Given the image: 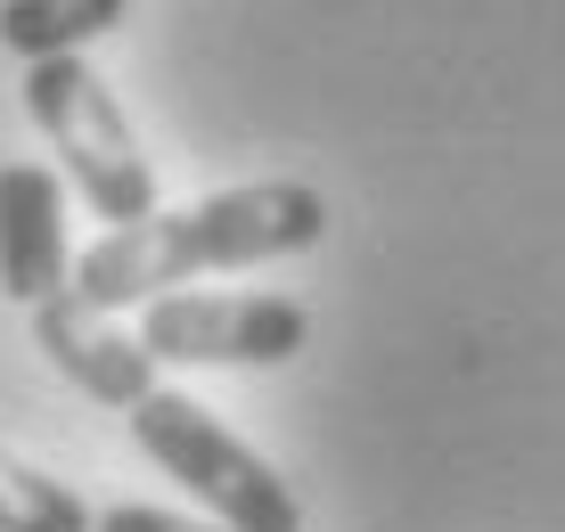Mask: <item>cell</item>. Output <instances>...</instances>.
Returning a JSON list of instances; mask_svg holds the SVG:
<instances>
[{"label":"cell","mask_w":565,"mask_h":532,"mask_svg":"<svg viewBox=\"0 0 565 532\" xmlns=\"http://www.w3.org/2000/svg\"><path fill=\"white\" fill-rule=\"evenodd\" d=\"M124 418H131V443H140L181 491H198L213 508V532H303V500L287 491V476L270 459H255L205 402L156 385V393H140V402L124 409Z\"/></svg>","instance_id":"obj_3"},{"label":"cell","mask_w":565,"mask_h":532,"mask_svg":"<svg viewBox=\"0 0 565 532\" xmlns=\"http://www.w3.org/2000/svg\"><path fill=\"white\" fill-rule=\"evenodd\" d=\"M25 320H33V344L50 352V369H57L66 385H83L90 402L131 409L140 393H156V361L107 320V311H83L74 295H50V304L25 311Z\"/></svg>","instance_id":"obj_6"},{"label":"cell","mask_w":565,"mask_h":532,"mask_svg":"<svg viewBox=\"0 0 565 532\" xmlns=\"http://www.w3.org/2000/svg\"><path fill=\"white\" fill-rule=\"evenodd\" d=\"M90 517H99V508L74 483H57L50 467L0 450V532H90Z\"/></svg>","instance_id":"obj_8"},{"label":"cell","mask_w":565,"mask_h":532,"mask_svg":"<svg viewBox=\"0 0 565 532\" xmlns=\"http://www.w3.org/2000/svg\"><path fill=\"white\" fill-rule=\"evenodd\" d=\"M131 0H0V50L42 66V57H83L99 33L124 25Z\"/></svg>","instance_id":"obj_7"},{"label":"cell","mask_w":565,"mask_h":532,"mask_svg":"<svg viewBox=\"0 0 565 532\" xmlns=\"http://www.w3.org/2000/svg\"><path fill=\"white\" fill-rule=\"evenodd\" d=\"M66 181L33 156L0 164V295L17 311H42L50 295H66Z\"/></svg>","instance_id":"obj_5"},{"label":"cell","mask_w":565,"mask_h":532,"mask_svg":"<svg viewBox=\"0 0 565 532\" xmlns=\"http://www.w3.org/2000/svg\"><path fill=\"white\" fill-rule=\"evenodd\" d=\"M328 230V196L311 181H246L222 196H198L181 213H148L131 230H107L66 263V295L83 311H131L156 304L181 279H205V270H255L279 263V254L320 246Z\"/></svg>","instance_id":"obj_1"},{"label":"cell","mask_w":565,"mask_h":532,"mask_svg":"<svg viewBox=\"0 0 565 532\" xmlns=\"http://www.w3.org/2000/svg\"><path fill=\"white\" fill-rule=\"evenodd\" d=\"M311 337L296 295H156L140 344L156 369H279Z\"/></svg>","instance_id":"obj_4"},{"label":"cell","mask_w":565,"mask_h":532,"mask_svg":"<svg viewBox=\"0 0 565 532\" xmlns=\"http://www.w3.org/2000/svg\"><path fill=\"white\" fill-rule=\"evenodd\" d=\"M25 115L99 222L131 230L156 213V164H148L140 131H131V115L115 107V91L90 74V57H42V66H25Z\"/></svg>","instance_id":"obj_2"},{"label":"cell","mask_w":565,"mask_h":532,"mask_svg":"<svg viewBox=\"0 0 565 532\" xmlns=\"http://www.w3.org/2000/svg\"><path fill=\"white\" fill-rule=\"evenodd\" d=\"M90 532H213V524H189V517H164V508L124 500V508H99V517H90Z\"/></svg>","instance_id":"obj_9"}]
</instances>
